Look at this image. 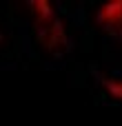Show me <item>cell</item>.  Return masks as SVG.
Instances as JSON below:
<instances>
[{"mask_svg": "<svg viewBox=\"0 0 122 126\" xmlns=\"http://www.w3.org/2000/svg\"><path fill=\"white\" fill-rule=\"evenodd\" d=\"M98 22L104 29H109V31L120 29L122 27V2H109V4H104L98 11Z\"/></svg>", "mask_w": 122, "mask_h": 126, "instance_id": "6da1fadb", "label": "cell"}]
</instances>
